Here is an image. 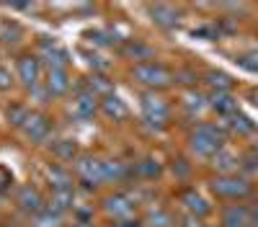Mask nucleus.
Segmentation results:
<instances>
[{
    "instance_id": "1",
    "label": "nucleus",
    "mask_w": 258,
    "mask_h": 227,
    "mask_svg": "<svg viewBox=\"0 0 258 227\" xmlns=\"http://www.w3.org/2000/svg\"><path fill=\"white\" fill-rule=\"evenodd\" d=\"M225 142H227V134L222 129V124L202 121V124H197V129L188 134V150L197 158L212 160L220 150H225Z\"/></svg>"
},
{
    "instance_id": "2",
    "label": "nucleus",
    "mask_w": 258,
    "mask_h": 227,
    "mask_svg": "<svg viewBox=\"0 0 258 227\" xmlns=\"http://www.w3.org/2000/svg\"><path fill=\"white\" fill-rule=\"evenodd\" d=\"M209 189H212L214 196L222 199V201L240 204L243 199H248V196L253 194V183H250V178H245V176L232 173V176H217V178L209 183Z\"/></svg>"
},
{
    "instance_id": "3",
    "label": "nucleus",
    "mask_w": 258,
    "mask_h": 227,
    "mask_svg": "<svg viewBox=\"0 0 258 227\" xmlns=\"http://www.w3.org/2000/svg\"><path fill=\"white\" fill-rule=\"evenodd\" d=\"M132 78L140 83V86H147V88H165L173 83V72H170L165 65L160 62H142V65H135L132 67Z\"/></svg>"
},
{
    "instance_id": "4",
    "label": "nucleus",
    "mask_w": 258,
    "mask_h": 227,
    "mask_svg": "<svg viewBox=\"0 0 258 227\" xmlns=\"http://www.w3.org/2000/svg\"><path fill=\"white\" fill-rule=\"evenodd\" d=\"M142 116H145V121L147 124H153V127H165V121H168V116H170V106H168V101L160 96V93H155V91H147L145 96H142Z\"/></svg>"
},
{
    "instance_id": "5",
    "label": "nucleus",
    "mask_w": 258,
    "mask_h": 227,
    "mask_svg": "<svg viewBox=\"0 0 258 227\" xmlns=\"http://www.w3.org/2000/svg\"><path fill=\"white\" fill-rule=\"evenodd\" d=\"M103 212L114 222L132 219V214L137 212V199H132L129 194H111V196L103 199Z\"/></svg>"
},
{
    "instance_id": "6",
    "label": "nucleus",
    "mask_w": 258,
    "mask_h": 227,
    "mask_svg": "<svg viewBox=\"0 0 258 227\" xmlns=\"http://www.w3.org/2000/svg\"><path fill=\"white\" fill-rule=\"evenodd\" d=\"M75 173H78V178H80L85 186H93V189L106 181V176H103V160L91 158V155L78 158V163H75Z\"/></svg>"
},
{
    "instance_id": "7",
    "label": "nucleus",
    "mask_w": 258,
    "mask_h": 227,
    "mask_svg": "<svg viewBox=\"0 0 258 227\" xmlns=\"http://www.w3.org/2000/svg\"><path fill=\"white\" fill-rule=\"evenodd\" d=\"M39 49H41V59L49 65V70H64V67H68L70 54H68L64 47H59L54 39H41Z\"/></svg>"
},
{
    "instance_id": "8",
    "label": "nucleus",
    "mask_w": 258,
    "mask_h": 227,
    "mask_svg": "<svg viewBox=\"0 0 258 227\" xmlns=\"http://www.w3.org/2000/svg\"><path fill=\"white\" fill-rule=\"evenodd\" d=\"M16 70H18V80L29 88H36L39 80H41V59L34 54H24L18 57L16 62Z\"/></svg>"
},
{
    "instance_id": "9",
    "label": "nucleus",
    "mask_w": 258,
    "mask_h": 227,
    "mask_svg": "<svg viewBox=\"0 0 258 227\" xmlns=\"http://www.w3.org/2000/svg\"><path fill=\"white\" fill-rule=\"evenodd\" d=\"M220 227H250V206L225 204L220 209Z\"/></svg>"
},
{
    "instance_id": "10",
    "label": "nucleus",
    "mask_w": 258,
    "mask_h": 227,
    "mask_svg": "<svg viewBox=\"0 0 258 227\" xmlns=\"http://www.w3.org/2000/svg\"><path fill=\"white\" fill-rule=\"evenodd\" d=\"M16 204L24 212H29V214H41L47 209L44 196H41L39 189H34V186H21V189L16 191Z\"/></svg>"
},
{
    "instance_id": "11",
    "label": "nucleus",
    "mask_w": 258,
    "mask_h": 227,
    "mask_svg": "<svg viewBox=\"0 0 258 227\" xmlns=\"http://www.w3.org/2000/svg\"><path fill=\"white\" fill-rule=\"evenodd\" d=\"M178 201L183 204V209H186L191 217H197V219H202V217H207V214L212 212V204H209L197 189L181 191V194H178Z\"/></svg>"
},
{
    "instance_id": "12",
    "label": "nucleus",
    "mask_w": 258,
    "mask_h": 227,
    "mask_svg": "<svg viewBox=\"0 0 258 227\" xmlns=\"http://www.w3.org/2000/svg\"><path fill=\"white\" fill-rule=\"evenodd\" d=\"M21 129H24L29 142H44L49 137V132H52V124H49V119L44 114H31Z\"/></svg>"
},
{
    "instance_id": "13",
    "label": "nucleus",
    "mask_w": 258,
    "mask_h": 227,
    "mask_svg": "<svg viewBox=\"0 0 258 227\" xmlns=\"http://www.w3.org/2000/svg\"><path fill=\"white\" fill-rule=\"evenodd\" d=\"M222 129L225 134H238V137H250L255 134V121H250L245 114H232L227 119H222Z\"/></svg>"
},
{
    "instance_id": "14",
    "label": "nucleus",
    "mask_w": 258,
    "mask_h": 227,
    "mask_svg": "<svg viewBox=\"0 0 258 227\" xmlns=\"http://www.w3.org/2000/svg\"><path fill=\"white\" fill-rule=\"evenodd\" d=\"M98 109H101V101H98L93 93H88V91H83V93H80V96L73 101V114H75L80 121H88V119H93Z\"/></svg>"
},
{
    "instance_id": "15",
    "label": "nucleus",
    "mask_w": 258,
    "mask_h": 227,
    "mask_svg": "<svg viewBox=\"0 0 258 227\" xmlns=\"http://www.w3.org/2000/svg\"><path fill=\"white\" fill-rule=\"evenodd\" d=\"M209 109L217 116L227 119L232 114H238V98H235L232 93H212L209 96Z\"/></svg>"
},
{
    "instance_id": "16",
    "label": "nucleus",
    "mask_w": 258,
    "mask_h": 227,
    "mask_svg": "<svg viewBox=\"0 0 258 227\" xmlns=\"http://www.w3.org/2000/svg\"><path fill=\"white\" fill-rule=\"evenodd\" d=\"M121 54L126 59H137V65H142V62H153L155 49L150 44H145V41H140V39H129L126 44L121 47Z\"/></svg>"
},
{
    "instance_id": "17",
    "label": "nucleus",
    "mask_w": 258,
    "mask_h": 227,
    "mask_svg": "<svg viewBox=\"0 0 258 227\" xmlns=\"http://www.w3.org/2000/svg\"><path fill=\"white\" fill-rule=\"evenodd\" d=\"M150 16H153V21L160 26V29H176L178 21H181V13L173 8V6H150Z\"/></svg>"
},
{
    "instance_id": "18",
    "label": "nucleus",
    "mask_w": 258,
    "mask_h": 227,
    "mask_svg": "<svg viewBox=\"0 0 258 227\" xmlns=\"http://www.w3.org/2000/svg\"><path fill=\"white\" fill-rule=\"evenodd\" d=\"M70 86H73V80H70L68 70H49L47 83H44L47 96H64L70 91Z\"/></svg>"
},
{
    "instance_id": "19",
    "label": "nucleus",
    "mask_w": 258,
    "mask_h": 227,
    "mask_svg": "<svg viewBox=\"0 0 258 227\" xmlns=\"http://www.w3.org/2000/svg\"><path fill=\"white\" fill-rule=\"evenodd\" d=\"M212 165H214V171H217L220 176H232V173H238V168H240V158L232 155L225 147V150H220L217 155L212 158Z\"/></svg>"
},
{
    "instance_id": "20",
    "label": "nucleus",
    "mask_w": 258,
    "mask_h": 227,
    "mask_svg": "<svg viewBox=\"0 0 258 227\" xmlns=\"http://www.w3.org/2000/svg\"><path fill=\"white\" fill-rule=\"evenodd\" d=\"M44 173H47L49 183L54 186V191H68V189H73V176H70V171L64 168V165L52 163V165H47Z\"/></svg>"
},
{
    "instance_id": "21",
    "label": "nucleus",
    "mask_w": 258,
    "mask_h": 227,
    "mask_svg": "<svg viewBox=\"0 0 258 227\" xmlns=\"http://www.w3.org/2000/svg\"><path fill=\"white\" fill-rule=\"evenodd\" d=\"M101 111H103V116H109L111 121H124L129 116V106L119 96H114V93L101 101Z\"/></svg>"
},
{
    "instance_id": "22",
    "label": "nucleus",
    "mask_w": 258,
    "mask_h": 227,
    "mask_svg": "<svg viewBox=\"0 0 258 227\" xmlns=\"http://www.w3.org/2000/svg\"><path fill=\"white\" fill-rule=\"evenodd\" d=\"M73 204H75V194H73V189H68V191H54V194L49 196V201H47V212L62 217L64 212H70V209H73Z\"/></svg>"
},
{
    "instance_id": "23",
    "label": "nucleus",
    "mask_w": 258,
    "mask_h": 227,
    "mask_svg": "<svg viewBox=\"0 0 258 227\" xmlns=\"http://www.w3.org/2000/svg\"><path fill=\"white\" fill-rule=\"evenodd\" d=\"M204 83L212 88V93H230L232 86H235V80L227 72H222V70H209L204 75Z\"/></svg>"
},
{
    "instance_id": "24",
    "label": "nucleus",
    "mask_w": 258,
    "mask_h": 227,
    "mask_svg": "<svg viewBox=\"0 0 258 227\" xmlns=\"http://www.w3.org/2000/svg\"><path fill=\"white\" fill-rule=\"evenodd\" d=\"M142 224L145 227H173L176 219H173V214H170L168 209H163V206H153V209H147Z\"/></svg>"
},
{
    "instance_id": "25",
    "label": "nucleus",
    "mask_w": 258,
    "mask_h": 227,
    "mask_svg": "<svg viewBox=\"0 0 258 227\" xmlns=\"http://www.w3.org/2000/svg\"><path fill=\"white\" fill-rule=\"evenodd\" d=\"M129 165L126 163H121V160H106L103 163V176H106V181H114V183H121V181H126L129 178Z\"/></svg>"
},
{
    "instance_id": "26",
    "label": "nucleus",
    "mask_w": 258,
    "mask_h": 227,
    "mask_svg": "<svg viewBox=\"0 0 258 227\" xmlns=\"http://www.w3.org/2000/svg\"><path fill=\"white\" fill-rule=\"evenodd\" d=\"M21 36H24V29L16 21H11V18L0 21V44H18Z\"/></svg>"
},
{
    "instance_id": "27",
    "label": "nucleus",
    "mask_w": 258,
    "mask_h": 227,
    "mask_svg": "<svg viewBox=\"0 0 258 227\" xmlns=\"http://www.w3.org/2000/svg\"><path fill=\"white\" fill-rule=\"evenodd\" d=\"M183 109H186L191 116H199V114H204V111L209 109V98H207L204 93L191 91V93L183 96Z\"/></svg>"
},
{
    "instance_id": "28",
    "label": "nucleus",
    "mask_w": 258,
    "mask_h": 227,
    "mask_svg": "<svg viewBox=\"0 0 258 227\" xmlns=\"http://www.w3.org/2000/svg\"><path fill=\"white\" fill-rule=\"evenodd\" d=\"M52 155L57 160H73L78 155V144L73 139H57L52 142Z\"/></svg>"
},
{
    "instance_id": "29",
    "label": "nucleus",
    "mask_w": 258,
    "mask_h": 227,
    "mask_svg": "<svg viewBox=\"0 0 258 227\" xmlns=\"http://www.w3.org/2000/svg\"><path fill=\"white\" fill-rule=\"evenodd\" d=\"M88 93H93L96 98L98 96H111V83L109 80H106L103 75H98V72H93L91 78H88Z\"/></svg>"
},
{
    "instance_id": "30",
    "label": "nucleus",
    "mask_w": 258,
    "mask_h": 227,
    "mask_svg": "<svg viewBox=\"0 0 258 227\" xmlns=\"http://www.w3.org/2000/svg\"><path fill=\"white\" fill-rule=\"evenodd\" d=\"M235 62H238L243 70H248V72H258V47L250 49V52L238 54V57H235Z\"/></svg>"
},
{
    "instance_id": "31",
    "label": "nucleus",
    "mask_w": 258,
    "mask_h": 227,
    "mask_svg": "<svg viewBox=\"0 0 258 227\" xmlns=\"http://www.w3.org/2000/svg\"><path fill=\"white\" fill-rule=\"evenodd\" d=\"M160 171H163V168H160V165H158L155 160H150V158H147V160H142V163H137V173H140L142 178H158V176H160Z\"/></svg>"
},
{
    "instance_id": "32",
    "label": "nucleus",
    "mask_w": 258,
    "mask_h": 227,
    "mask_svg": "<svg viewBox=\"0 0 258 227\" xmlns=\"http://www.w3.org/2000/svg\"><path fill=\"white\" fill-rule=\"evenodd\" d=\"M31 227H62V217H57L52 212H41V214H36Z\"/></svg>"
},
{
    "instance_id": "33",
    "label": "nucleus",
    "mask_w": 258,
    "mask_h": 227,
    "mask_svg": "<svg viewBox=\"0 0 258 227\" xmlns=\"http://www.w3.org/2000/svg\"><path fill=\"white\" fill-rule=\"evenodd\" d=\"M29 116H31V114H29L24 106H11V109H8V119L13 121V127H24Z\"/></svg>"
},
{
    "instance_id": "34",
    "label": "nucleus",
    "mask_w": 258,
    "mask_h": 227,
    "mask_svg": "<svg viewBox=\"0 0 258 227\" xmlns=\"http://www.w3.org/2000/svg\"><path fill=\"white\" fill-rule=\"evenodd\" d=\"M11 186H13V173L6 168V165H0V194H6Z\"/></svg>"
},
{
    "instance_id": "35",
    "label": "nucleus",
    "mask_w": 258,
    "mask_h": 227,
    "mask_svg": "<svg viewBox=\"0 0 258 227\" xmlns=\"http://www.w3.org/2000/svg\"><path fill=\"white\" fill-rule=\"evenodd\" d=\"M8 88H11V72L0 67V91H8Z\"/></svg>"
},
{
    "instance_id": "36",
    "label": "nucleus",
    "mask_w": 258,
    "mask_h": 227,
    "mask_svg": "<svg viewBox=\"0 0 258 227\" xmlns=\"http://www.w3.org/2000/svg\"><path fill=\"white\" fill-rule=\"evenodd\" d=\"M111 227H145L140 219H121V222H114Z\"/></svg>"
},
{
    "instance_id": "37",
    "label": "nucleus",
    "mask_w": 258,
    "mask_h": 227,
    "mask_svg": "<svg viewBox=\"0 0 258 227\" xmlns=\"http://www.w3.org/2000/svg\"><path fill=\"white\" fill-rule=\"evenodd\" d=\"M183 227H209V224H204V222H202V219H197V217H188Z\"/></svg>"
},
{
    "instance_id": "38",
    "label": "nucleus",
    "mask_w": 258,
    "mask_h": 227,
    "mask_svg": "<svg viewBox=\"0 0 258 227\" xmlns=\"http://www.w3.org/2000/svg\"><path fill=\"white\" fill-rule=\"evenodd\" d=\"M250 227H258V204L250 206Z\"/></svg>"
},
{
    "instance_id": "39",
    "label": "nucleus",
    "mask_w": 258,
    "mask_h": 227,
    "mask_svg": "<svg viewBox=\"0 0 258 227\" xmlns=\"http://www.w3.org/2000/svg\"><path fill=\"white\" fill-rule=\"evenodd\" d=\"M73 227H93V224H91V222H88V219H78V222H75V224H73Z\"/></svg>"
},
{
    "instance_id": "40",
    "label": "nucleus",
    "mask_w": 258,
    "mask_h": 227,
    "mask_svg": "<svg viewBox=\"0 0 258 227\" xmlns=\"http://www.w3.org/2000/svg\"><path fill=\"white\" fill-rule=\"evenodd\" d=\"M250 158H253V160H255V163H258V142H255V144H253V150H250Z\"/></svg>"
}]
</instances>
